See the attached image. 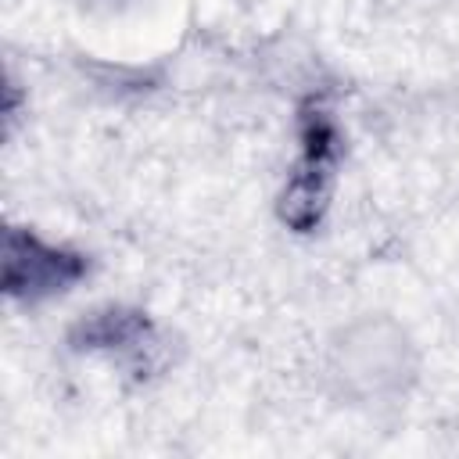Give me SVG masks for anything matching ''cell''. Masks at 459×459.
<instances>
[{"instance_id": "obj_1", "label": "cell", "mask_w": 459, "mask_h": 459, "mask_svg": "<svg viewBox=\"0 0 459 459\" xmlns=\"http://www.w3.org/2000/svg\"><path fill=\"white\" fill-rule=\"evenodd\" d=\"M298 158L276 194V215L294 233H316L330 212L337 169L348 151L341 118L323 97H305L298 104Z\"/></svg>"}, {"instance_id": "obj_2", "label": "cell", "mask_w": 459, "mask_h": 459, "mask_svg": "<svg viewBox=\"0 0 459 459\" xmlns=\"http://www.w3.org/2000/svg\"><path fill=\"white\" fill-rule=\"evenodd\" d=\"M420 355L412 337L387 316H366L330 344V377L348 398L380 402L405 394L416 380Z\"/></svg>"}, {"instance_id": "obj_3", "label": "cell", "mask_w": 459, "mask_h": 459, "mask_svg": "<svg viewBox=\"0 0 459 459\" xmlns=\"http://www.w3.org/2000/svg\"><path fill=\"white\" fill-rule=\"evenodd\" d=\"M90 276V255L68 244H54L32 226L4 230L0 287L11 305L39 308L54 298H65Z\"/></svg>"}, {"instance_id": "obj_4", "label": "cell", "mask_w": 459, "mask_h": 459, "mask_svg": "<svg viewBox=\"0 0 459 459\" xmlns=\"http://www.w3.org/2000/svg\"><path fill=\"white\" fill-rule=\"evenodd\" d=\"M65 344L75 355L108 359L122 373H133L136 380H147L151 373H158L169 362L165 337H161L158 323L151 319V312H143L136 305H122V301H108V305L82 312L68 326Z\"/></svg>"}, {"instance_id": "obj_5", "label": "cell", "mask_w": 459, "mask_h": 459, "mask_svg": "<svg viewBox=\"0 0 459 459\" xmlns=\"http://www.w3.org/2000/svg\"><path fill=\"white\" fill-rule=\"evenodd\" d=\"M82 4H90V7H122L129 0H82Z\"/></svg>"}]
</instances>
